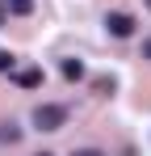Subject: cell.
<instances>
[{"label":"cell","instance_id":"6da1fadb","mask_svg":"<svg viewBox=\"0 0 151 156\" xmlns=\"http://www.w3.org/2000/svg\"><path fill=\"white\" fill-rule=\"evenodd\" d=\"M67 122V105H38L34 110V127L38 131H59Z\"/></svg>","mask_w":151,"mask_h":156},{"label":"cell","instance_id":"7a4b0ae2","mask_svg":"<svg viewBox=\"0 0 151 156\" xmlns=\"http://www.w3.org/2000/svg\"><path fill=\"white\" fill-rule=\"evenodd\" d=\"M105 30H109L113 38H130V34H134V17H130V13H109V17H105Z\"/></svg>","mask_w":151,"mask_h":156},{"label":"cell","instance_id":"3957f363","mask_svg":"<svg viewBox=\"0 0 151 156\" xmlns=\"http://www.w3.org/2000/svg\"><path fill=\"white\" fill-rule=\"evenodd\" d=\"M0 9L13 13V17H29L34 13V0H0Z\"/></svg>","mask_w":151,"mask_h":156},{"label":"cell","instance_id":"277c9868","mask_svg":"<svg viewBox=\"0 0 151 156\" xmlns=\"http://www.w3.org/2000/svg\"><path fill=\"white\" fill-rule=\"evenodd\" d=\"M17 84H21V89H38V84H42V68H21V72H17Z\"/></svg>","mask_w":151,"mask_h":156},{"label":"cell","instance_id":"5b68a950","mask_svg":"<svg viewBox=\"0 0 151 156\" xmlns=\"http://www.w3.org/2000/svg\"><path fill=\"white\" fill-rule=\"evenodd\" d=\"M21 139V127L17 122H0V144H17Z\"/></svg>","mask_w":151,"mask_h":156},{"label":"cell","instance_id":"8992f818","mask_svg":"<svg viewBox=\"0 0 151 156\" xmlns=\"http://www.w3.org/2000/svg\"><path fill=\"white\" fill-rule=\"evenodd\" d=\"M63 76H67V80H80V76H84V63H80V59H63Z\"/></svg>","mask_w":151,"mask_h":156},{"label":"cell","instance_id":"52a82bcc","mask_svg":"<svg viewBox=\"0 0 151 156\" xmlns=\"http://www.w3.org/2000/svg\"><path fill=\"white\" fill-rule=\"evenodd\" d=\"M92 89H97V93H113V80H109V76H97V80H92Z\"/></svg>","mask_w":151,"mask_h":156},{"label":"cell","instance_id":"ba28073f","mask_svg":"<svg viewBox=\"0 0 151 156\" xmlns=\"http://www.w3.org/2000/svg\"><path fill=\"white\" fill-rule=\"evenodd\" d=\"M0 72H13V55L8 51H0Z\"/></svg>","mask_w":151,"mask_h":156},{"label":"cell","instance_id":"9c48e42d","mask_svg":"<svg viewBox=\"0 0 151 156\" xmlns=\"http://www.w3.org/2000/svg\"><path fill=\"white\" fill-rule=\"evenodd\" d=\"M72 156H105V152H97V148H80V152H72Z\"/></svg>","mask_w":151,"mask_h":156},{"label":"cell","instance_id":"30bf717a","mask_svg":"<svg viewBox=\"0 0 151 156\" xmlns=\"http://www.w3.org/2000/svg\"><path fill=\"white\" fill-rule=\"evenodd\" d=\"M143 59H151V38H147V42H143Z\"/></svg>","mask_w":151,"mask_h":156},{"label":"cell","instance_id":"8fae6325","mask_svg":"<svg viewBox=\"0 0 151 156\" xmlns=\"http://www.w3.org/2000/svg\"><path fill=\"white\" fill-rule=\"evenodd\" d=\"M42 156H50V152H42Z\"/></svg>","mask_w":151,"mask_h":156}]
</instances>
